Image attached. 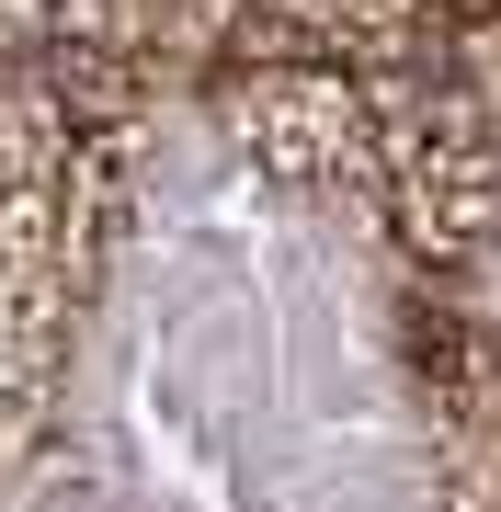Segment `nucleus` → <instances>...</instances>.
<instances>
[{"label": "nucleus", "instance_id": "nucleus-2", "mask_svg": "<svg viewBox=\"0 0 501 512\" xmlns=\"http://www.w3.org/2000/svg\"><path fill=\"white\" fill-rule=\"evenodd\" d=\"M217 114H228V137H240L285 194L353 205V217L388 205V126H376L365 80H331V69H228Z\"/></svg>", "mask_w": 501, "mask_h": 512}, {"label": "nucleus", "instance_id": "nucleus-1", "mask_svg": "<svg viewBox=\"0 0 501 512\" xmlns=\"http://www.w3.org/2000/svg\"><path fill=\"white\" fill-rule=\"evenodd\" d=\"M126 171H69V183L0 194V444H35L57 410V376H69V330L103 285V251L126 228Z\"/></svg>", "mask_w": 501, "mask_h": 512}]
</instances>
